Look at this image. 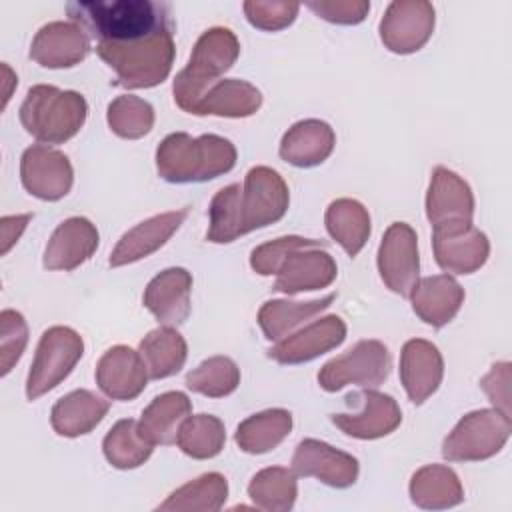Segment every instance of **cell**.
<instances>
[{"label":"cell","instance_id":"4316f807","mask_svg":"<svg viewBox=\"0 0 512 512\" xmlns=\"http://www.w3.org/2000/svg\"><path fill=\"white\" fill-rule=\"evenodd\" d=\"M110 402L92 390H74L62 396L50 414V424L56 434L76 438L92 432L108 414Z\"/></svg>","mask_w":512,"mask_h":512},{"label":"cell","instance_id":"30bf717a","mask_svg":"<svg viewBox=\"0 0 512 512\" xmlns=\"http://www.w3.org/2000/svg\"><path fill=\"white\" fill-rule=\"evenodd\" d=\"M378 272L386 288L402 298H410L420 280L418 236L406 222H392L378 248Z\"/></svg>","mask_w":512,"mask_h":512},{"label":"cell","instance_id":"277c9868","mask_svg":"<svg viewBox=\"0 0 512 512\" xmlns=\"http://www.w3.org/2000/svg\"><path fill=\"white\" fill-rule=\"evenodd\" d=\"M88 104L76 90H60L50 84H36L20 106L24 130L42 144H64L84 126Z\"/></svg>","mask_w":512,"mask_h":512},{"label":"cell","instance_id":"7a4b0ae2","mask_svg":"<svg viewBox=\"0 0 512 512\" xmlns=\"http://www.w3.org/2000/svg\"><path fill=\"white\" fill-rule=\"evenodd\" d=\"M72 22L90 38L108 44L144 40L164 30H174L170 6L152 0H74L66 4Z\"/></svg>","mask_w":512,"mask_h":512},{"label":"cell","instance_id":"60d3db41","mask_svg":"<svg viewBox=\"0 0 512 512\" xmlns=\"http://www.w3.org/2000/svg\"><path fill=\"white\" fill-rule=\"evenodd\" d=\"M242 10L254 28L276 32L288 28L296 20L300 4L288 0H248L242 4Z\"/></svg>","mask_w":512,"mask_h":512},{"label":"cell","instance_id":"7402d4cb","mask_svg":"<svg viewBox=\"0 0 512 512\" xmlns=\"http://www.w3.org/2000/svg\"><path fill=\"white\" fill-rule=\"evenodd\" d=\"M444 360L440 350L422 338H412L400 352V382L412 404H422L440 386Z\"/></svg>","mask_w":512,"mask_h":512},{"label":"cell","instance_id":"d590c367","mask_svg":"<svg viewBox=\"0 0 512 512\" xmlns=\"http://www.w3.org/2000/svg\"><path fill=\"white\" fill-rule=\"evenodd\" d=\"M102 450H104L106 460L114 468L132 470L150 458L154 444H150L140 434L136 420L124 418V420H118L108 430V434L104 436V442H102Z\"/></svg>","mask_w":512,"mask_h":512},{"label":"cell","instance_id":"d6986e66","mask_svg":"<svg viewBox=\"0 0 512 512\" xmlns=\"http://www.w3.org/2000/svg\"><path fill=\"white\" fill-rule=\"evenodd\" d=\"M90 52V36L76 22L44 24L32 44L30 58L44 68H70L80 64Z\"/></svg>","mask_w":512,"mask_h":512},{"label":"cell","instance_id":"8d00e7d4","mask_svg":"<svg viewBox=\"0 0 512 512\" xmlns=\"http://www.w3.org/2000/svg\"><path fill=\"white\" fill-rule=\"evenodd\" d=\"M248 496L258 508L268 512L292 510L298 496L294 470L284 466H270L260 470L248 484Z\"/></svg>","mask_w":512,"mask_h":512},{"label":"cell","instance_id":"b9f144b4","mask_svg":"<svg viewBox=\"0 0 512 512\" xmlns=\"http://www.w3.org/2000/svg\"><path fill=\"white\" fill-rule=\"evenodd\" d=\"M28 344V324L24 316L12 308L0 314V372L6 376L12 366L20 360Z\"/></svg>","mask_w":512,"mask_h":512},{"label":"cell","instance_id":"e575fe53","mask_svg":"<svg viewBox=\"0 0 512 512\" xmlns=\"http://www.w3.org/2000/svg\"><path fill=\"white\" fill-rule=\"evenodd\" d=\"M226 498H228L226 478L218 472H208L174 490L156 510L216 512L224 506Z\"/></svg>","mask_w":512,"mask_h":512},{"label":"cell","instance_id":"ab89813d","mask_svg":"<svg viewBox=\"0 0 512 512\" xmlns=\"http://www.w3.org/2000/svg\"><path fill=\"white\" fill-rule=\"evenodd\" d=\"M106 120L116 136L126 140H138L152 130L154 108L150 106V102L138 96L122 94L108 104Z\"/></svg>","mask_w":512,"mask_h":512},{"label":"cell","instance_id":"5bb4252c","mask_svg":"<svg viewBox=\"0 0 512 512\" xmlns=\"http://www.w3.org/2000/svg\"><path fill=\"white\" fill-rule=\"evenodd\" d=\"M20 178L28 194L54 202L70 192L74 170L64 152L46 144H34L22 154Z\"/></svg>","mask_w":512,"mask_h":512},{"label":"cell","instance_id":"3957f363","mask_svg":"<svg viewBox=\"0 0 512 512\" xmlns=\"http://www.w3.org/2000/svg\"><path fill=\"white\" fill-rule=\"evenodd\" d=\"M236 148L228 138L202 134L192 138L186 132L168 134L156 148L160 178L172 184L214 180L236 164Z\"/></svg>","mask_w":512,"mask_h":512},{"label":"cell","instance_id":"83f0119b","mask_svg":"<svg viewBox=\"0 0 512 512\" xmlns=\"http://www.w3.org/2000/svg\"><path fill=\"white\" fill-rule=\"evenodd\" d=\"M262 94L256 86L238 78H224L212 84L196 102L192 114L196 116H224L246 118L258 112Z\"/></svg>","mask_w":512,"mask_h":512},{"label":"cell","instance_id":"f546056e","mask_svg":"<svg viewBox=\"0 0 512 512\" xmlns=\"http://www.w3.org/2000/svg\"><path fill=\"white\" fill-rule=\"evenodd\" d=\"M410 498L420 508L444 510L464 500V488L452 468L428 464L414 472L410 480Z\"/></svg>","mask_w":512,"mask_h":512},{"label":"cell","instance_id":"8992f818","mask_svg":"<svg viewBox=\"0 0 512 512\" xmlns=\"http://www.w3.org/2000/svg\"><path fill=\"white\" fill-rule=\"evenodd\" d=\"M98 56L114 70L122 88H152L164 82L174 62V30L126 44H96Z\"/></svg>","mask_w":512,"mask_h":512},{"label":"cell","instance_id":"8fae6325","mask_svg":"<svg viewBox=\"0 0 512 512\" xmlns=\"http://www.w3.org/2000/svg\"><path fill=\"white\" fill-rule=\"evenodd\" d=\"M434 6L426 0H394L380 20V40L394 54L418 52L434 32Z\"/></svg>","mask_w":512,"mask_h":512},{"label":"cell","instance_id":"484cf974","mask_svg":"<svg viewBox=\"0 0 512 512\" xmlns=\"http://www.w3.org/2000/svg\"><path fill=\"white\" fill-rule=\"evenodd\" d=\"M412 310L432 328L448 324L464 304V288L448 274L420 278L410 294Z\"/></svg>","mask_w":512,"mask_h":512},{"label":"cell","instance_id":"cb8c5ba5","mask_svg":"<svg viewBox=\"0 0 512 512\" xmlns=\"http://www.w3.org/2000/svg\"><path fill=\"white\" fill-rule=\"evenodd\" d=\"M192 274L186 268L174 266L156 274L142 296L144 306L162 326H178L190 314Z\"/></svg>","mask_w":512,"mask_h":512},{"label":"cell","instance_id":"ba28073f","mask_svg":"<svg viewBox=\"0 0 512 512\" xmlns=\"http://www.w3.org/2000/svg\"><path fill=\"white\" fill-rule=\"evenodd\" d=\"M82 352L84 342L76 330L68 326L44 330L26 378V398L36 400L54 390L74 370Z\"/></svg>","mask_w":512,"mask_h":512},{"label":"cell","instance_id":"7dc6e473","mask_svg":"<svg viewBox=\"0 0 512 512\" xmlns=\"http://www.w3.org/2000/svg\"><path fill=\"white\" fill-rule=\"evenodd\" d=\"M2 72H4V100H2V108H6V104H8V100H10V96H12V90H10V86L12 84H18V78H16V74L10 70V66L4 62L2 64Z\"/></svg>","mask_w":512,"mask_h":512},{"label":"cell","instance_id":"836d02e7","mask_svg":"<svg viewBox=\"0 0 512 512\" xmlns=\"http://www.w3.org/2000/svg\"><path fill=\"white\" fill-rule=\"evenodd\" d=\"M138 352L146 364L148 376L160 380L176 374L184 366L188 346L172 326H160L142 338Z\"/></svg>","mask_w":512,"mask_h":512},{"label":"cell","instance_id":"7bdbcfd3","mask_svg":"<svg viewBox=\"0 0 512 512\" xmlns=\"http://www.w3.org/2000/svg\"><path fill=\"white\" fill-rule=\"evenodd\" d=\"M312 240L314 238H304V236H280L272 242L260 244L250 254V266L260 276H272L278 272L280 262L292 248L310 244Z\"/></svg>","mask_w":512,"mask_h":512},{"label":"cell","instance_id":"e0dca14e","mask_svg":"<svg viewBox=\"0 0 512 512\" xmlns=\"http://www.w3.org/2000/svg\"><path fill=\"white\" fill-rule=\"evenodd\" d=\"M432 248L438 266L450 274H472L484 266L490 242L478 228H432Z\"/></svg>","mask_w":512,"mask_h":512},{"label":"cell","instance_id":"f35d334b","mask_svg":"<svg viewBox=\"0 0 512 512\" xmlns=\"http://www.w3.org/2000/svg\"><path fill=\"white\" fill-rule=\"evenodd\" d=\"M240 384V368L228 356H212L186 374V386L208 398H224Z\"/></svg>","mask_w":512,"mask_h":512},{"label":"cell","instance_id":"ee69618b","mask_svg":"<svg viewBox=\"0 0 512 512\" xmlns=\"http://www.w3.org/2000/svg\"><path fill=\"white\" fill-rule=\"evenodd\" d=\"M306 6L318 18L344 26L360 24L370 12V2L366 0H310Z\"/></svg>","mask_w":512,"mask_h":512},{"label":"cell","instance_id":"2e32d148","mask_svg":"<svg viewBox=\"0 0 512 512\" xmlns=\"http://www.w3.org/2000/svg\"><path fill=\"white\" fill-rule=\"evenodd\" d=\"M296 476H314L332 488H348L358 480V460L322 440H302L292 456Z\"/></svg>","mask_w":512,"mask_h":512},{"label":"cell","instance_id":"5b68a950","mask_svg":"<svg viewBox=\"0 0 512 512\" xmlns=\"http://www.w3.org/2000/svg\"><path fill=\"white\" fill-rule=\"evenodd\" d=\"M240 54V42L230 28L214 26L196 40L188 64L176 74L172 92L174 102L184 112L194 110L200 96L232 68Z\"/></svg>","mask_w":512,"mask_h":512},{"label":"cell","instance_id":"44dd1931","mask_svg":"<svg viewBox=\"0 0 512 512\" xmlns=\"http://www.w3.org/2000/svg\"><path fill=\"white\" fill-rule=\"evenodd\" d=\"M186 216H188V208H180V210L156 214L136 224L126 234H122V238L110 252L108 264L112 268H120L150 256L170 240V236L182 226Z\"/></svg>","mask_w":512,"mask_h":512},{"label":"cell","instance_id":"ffe728a7","mask_svg":"<svg viewBox=\"0 0 512 512\" xmlns=\"http://www.w3.org/2000/svg\"><path fill=\"white\" fill-rule=\"evenodd\" d=\"M148 378L140 352L122 344L108 348L96 364V384L112 400H134L144 392Z\"/></svg>","mask_w":512,"mask_h":512},{"label":"cell","instance_id":"f1b7e54d","mask_svg":"<svg viewBox=\"0 0 512 512\" xmlns=\"http://www.w3.org/2000/svg\"><path fill=\"white\" fill-rule=\"evenodd\" d=\"M192 414V402L184 392L170 390L156 396L142 412L140 434L150 444H174L182 422Z\"/></svg>","mask_w":512,"mask_h":512},{"label":"cell","instance_id":"7c38bea8","mask_svg":"<svg viewBox=\"0 0 512 512\" xmlns=\"http://www.w3.org/2000/svg\"><path fill=\"white\" fill-rule=\"evenodd\" d=\"M324 248L326 242L322 240H312L310 244L292 248L278 266L272 290L292 296L330 286L336 280L338 266Z\"/></svg>","mask_w":512,"mask_h":512},{"label":"cell","instance_id":"bcb514c9","mask_svg":"<svg viewBox=\"0 0 512 512\" xmlns=\"http://www.w3.org/2000/svg\"><path fill=\"white\" fill-rule=\"evenodd\" d=\"M32 220V214H16V216H2L0 220V234H2V254H8V250L18 242L22 232L26 230L28 222Z\"/></svg>","mask_w":512,"mask_h":512},{"label":"cell","instance_id":"6da1fadb","mask_svg":"<svg viewBox=\"0 0 512 512\" xmlns=\"http://www.w3.org/2000/svg\"><path fill=\"white\" fill-rule=\"evenodd\" d=\"M288 202L290 192L284 178L268 166H254L246 172L244 186L228 184L214 194L206 240L228 244L270 226L286 214Z\"/></svg>","mask_w":512,"mask_h":512},{"label":"cell","instance_id":"52a82bcc","mask_svg":"<svg viewBox=\"0 0 512 512\" xmlns=\"http://www.w3.org/2000/svg\"><path fill=\"white\" fill-rule=\"evenodd\" d=\"M510 438V416L482 408L460 418L444 438L442 456L448 462H476L498 454Z\"/></svg>","mask_w":512,"mask_h":512},{"label":"cell","instance_id":"9c48e42d","mask_svg":"<svg viewBox=\"0 0 512 512\" xmlns=\"http://www.w3.org/2000/svg\"><path fill=\"white\" fill-rule=\"evenodd\" d=\"M390 368L392 360L384 342L360 340L320 368L318 384L326 392H338L350 384L376 388L388 378Z\"/></svg>","mask_w":512,"mask_h":512},{"label":"cell","instance_id":"603a6c76","mask_svg":"<svg viewBox=\"0 0 512 512\" xmlns=\"http://www.w3.org/2000/svg\"><path fill=\"white\" fill-rule=\"evenodd\" d=\"M96 226L84 216H72L58 224L44 250V268L70 272L84 264L98 248Z\"/></svg>","mask_w":512,"mask_h":512},{"label":"cell","instance_id":"74e56055","mask_svg":"<svg viewBox=\"0 0 512 512\" xmlns=\"http://www.w3.org/2000/svg\"><path fill=\"white\" fill-rule=\"evenodd\" d=\"M226 442V430L220 418L212 414L188 416L176 436L178 448L196 460L214 458L222 452Z\"/></svg>","mask_w":512,"mask_h":512},{"label":"cell","instance_id":"4dcf8cb0","mask_svg":"<svg viewBox=\"0 0 512 512\" xmlns=\"http://www.w3.org/2000/svg\"><path fill=\"white\" fill-rule=\"evenodd\" d=\"M336 294H328L318 300L308 302H294V300H268L258 310V324L266 336V340L280 342L282 338L290 336L300 324L312 320L320 312H324Z\"/></svg>","mask_w":512,"mask_h":512},{"label":"cell","instance_id":"ac0fdd59","mask_svg":"<svg viewBox=\"0 0 512 512\" xmlns=\"http://www.w3.org/2000/svg\"><path fill=\"white\" fill-rule=\"evenodd\" d=\"M344 338H346L344 320L336 314H330L282 338L276 346L268 350V356L278 364H304L334 350L344 342Z\"/></svg>","mask_w":512,"mask_h":512},{"label":"cell","instance_id":"f6af8a7d","mask_svg":"<svg viewBox=\"0 0 512 512\" xmlns=\"http://www.w3.org/2000/svg\"><path fill=\"white\" fill-rule=\"evenodd\" d=\"M482 390L494 404V408L506 416H510V364L498 362L490 368V372L480 380Z\"/></svg>","mask_w":512,"mask_h":512},{"label":"cell","instance_id":"4fadbf2b","mask_svg":"<svg viewBox=\"0 0 512 512\" xmlns=\"http://www.w3.org/2000/svg\"><path fill=\"white\" fill-rule=\"evenodd\" d=\"M346 402H354L360 406L356 412L332 414V424L340 428L346 436L358 440H376L392 434L402 422V412L396 400L378 390L348 394Z\"/></svg>","mask_w":512,"mask_h":512},{"label":"cell","instance_id":"9a60e30c","mask_svg":"<svg viewBox=\"0 0 512 512\" xmlns=\"http://www.w3.org/2000/svg\"><path fill=\"white\" fill-rule=\"evenodd\" d=\"M426 216L432 228H462L472 224L474 194L456 172L436 166L426 192Z\"/></svg>","mask_w":512,"mask_h":512},{"label":"cell","instance_id":"d4e9b609","mask_svg":"<svg viewBox=\"0 0 512 512\" xmlns=\"http://www.w3.org/2000/svg\"><path fill=\"white\" fill-rule=\"evenodd\" d=\"M336 134L330 124L318 118H306L288 128L280 140V158L298 168L322 164L334 150Z\"/></svg>","mask_w":512,"mask_h":512},{"label":"cell","instance_id":"1f68e13d","mask_svg":"<svg viewBox=\"0 0 512 512\" xmlns=\"http://www.w3.org/2000/svg\"><path fill=\"white\" fill-rule=\"evenodd\" d=\"M328 234L344 248L348 256H358L370 236V214L358 200L338 198L330 202L324 214Z\"/></svg>","mask_w":512,"mask_h":512},{"label":"cell","instance_id":"d6a6232c","mask_svg":"<svg viewBox=\"0 0 512 512\" xmlns=\"http://www.w3.org/2000/svg\"><path fill=\"white\" fill-rule=\"evenodd\" d=\"M292 430V414L284 408H270L248 416L236 428V444L248 454L274 450Z\"/></svg>","mask_w":512,"mask_h":512}]
</instances>
